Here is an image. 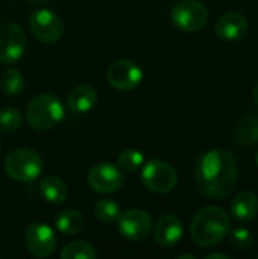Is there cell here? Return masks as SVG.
Listing matches in <instances>:
<instances>
[{
	"label": "cell",
	"mask_w": 258,
	"mask_h": 259,
	"mask_svg": "<svg viewBox=\"0 0 258 259\" xmlns=\"http://www.w3.org/2000/svg\"><path fill=\"white\" fill-rule=\"evenodd\" d=\"M30 30L35 38L41 42H55L62 36L64 23L62 20L49 9H38L29 20Z\"/></svg>",
	"instance_id": "ba28073f"
},
{
	"label": "cell",
	"mask_w": 258,
	"mask_h": 259,
	"mask_svg": "<svg viewBox=\"0 0 258 259\" xmlns=\"http://www.w3.org/2000/svg\"><path fill=\"white\" fill-rule=\"evenodd\" d=\"M0 88L6 96H18L24 88L23 74L15 68H9L0 77Z\"/></svg>",
	"instance_id": "ffe728a7"
},
{
	"label": "cell",
	"mask_w": 258,
	"mask_h": 259,
	"mask_svg": "<svg viewBox=\"0 0 258 259\" xmlns=\"http://www.w3.org/2000/svg\"><path fill=\"white\" fill-rule=\"evenodd\" d=\"M257 258H258V255H257Z\"/></svg>",
	"instance_id": "4dcf8cb0"
},
{
	"label": "cell",
	"mask_w": 258,
	"mask_h": 259,
	"mask_svg": "<svg viewBox=\"0 0 258 259\" xmlns=\"http://www.w3.org/2000/svg\"><path fill=\"white\" fill-rule=\"evenodd\" d=\"M231 214L240 223L254 220L258 214V197L252 191L239 193L231 202Z\"/></svg>",
	"instance_id": "9a60e30c"
},
{
	"label": "cell",
	"mask_w": 258,
	"mask_h": 259,
	"mask_svg": "<svg viewBox=\"0 0 258 259\" xmlns=\"http://www.w3.org/2000/svg\"><path fill=\"white\" fill-rule=\"evenodd\" d=\"M94 214L99 219V222H102L103 225H111L114 222L119 220L120 217V208L116 202L103 199L99 200L94 206Z\"/></svg>",
	"instance_id": "7402d4cb"
},
{
	"label": "cell",
	"mask_w": 258,
	"mask_h": 259,
	"mask_svg": "<svg viewBox=\"0 0 258 259\" xmlns=\"http://www.w3.org/2000/svg\"><path fill=\"white\" fill-rule=\"evenodd\" d=\"M26 49V35L20 26L6 23L0 27V62L12 64L18 61Z\"/></svg>",
	"instance_id": "30bf717a"
},
{
	"label": "cell",
	"mask_w": 258,
	"mask_h": 259,
	"mask_svg": "<svg viewBox=\"0 0 258 259\" xmlns=\"http://www.w3.org/2000/svg\"><path fill=\"white\" fill-rule=\"evenodd\" d=\"M117 162H119L120 170H123L126 173H134L143 165L144 156H143L141 152H138L135 149H128V150H125V152H122L119 155Z\"/></svg>",
	"instance_id": "603a6c76"
},
{
	"label": "cell",
	"mask_w": 258,
	"mask_h": 259,
	"mask_svg": "<svg viewBox=\"0 0 258 259\" xmlns=\"http://www.w3.org/2000/svg\"><path fill=\"white\" fill-rule=\"evenodd\" d=\"M214 32L224 41H239L248 33V20L243 14L227 12L217 20Z\"/></svg>",
	"instance_id": "4fadbf2b"
},
{
	"label": "cell",
	"mask_w": 258,
	"mask_h": 259,
	"mask_svg": "<svg viewBox=\"0 0 258 259\" xmlns=\"http://www.w3.org/2000/svg\"><path fill=\"white\" fill-rule=\"evenodd\" d=\"M5 170L18 182H32L41 175L43 161L32 149H15L6 156Z\"/></svg>",
	"instance_id": "277c9868"
},
{
	"label": "cell",
	"mask_w": 258,
	"mask_h": 259,
	"mask_svg": "<svg viewBox=\"0 0 258 259\" xmlns=\"http://www.w3.org/2000/svg\"><path fill=\"white\" fill-rule=\"evenodd\" d=\"M32 5H35V6H44V5H47L50 0H29Z\"/></svg>",
	"instance_id": "4316f807"
},
{
	"label": "cell",
	"mask_w": 258,
	"mask_h": 259,
	"mask_svg": "<svg viewBox=\"0 0 258 259\" xmlns=\"http://www.w3.org/2000/svg\"><path fill=\"white\" fill-rule=\"evenodd\" d=\"M141 181L148 190L158 194H166L175 188L178 182V175L169 162L161 159H152L144 165Z\"/></svg>",
	"instance_id": "5b68a950"
},
{
	"label": "cell",
	"mask_w": 258,
	"mask_h": 259,
	"mask_svg": "<svg viewBox=\"0 0 258 259\" xmlns=\"http://www.w3.org/2000/svg\"><path fill=\"white\" fill-rule=\"evenodd\" d=\"M208 9L205 5L196 0L179 2L172 9V21L176 29L182 32H198L208 21Z\"/></svg>",
	"instance_id": "8992f818"
},
{
	"label": "cell",
	"mask_w": 258,
	"mask_h": 259,
	"mask_svg": "<svg viewBox=\"0 0 258 259\" xmlns=\"http://www.w3.org/2000/svg\"><path fill=\"white\" fill-rule=\"evenodd\" d=\"M24 244L32 256L47 258L55 252L56 237L50 226L44 223H33L24 232Z\"/></svg>",
	"instance_id": "52a82bcc"
},
{
	"label": "cell",
	"mask_w": 258,
	"mask_h": 259,
	"mask_svg": "<svg viewBox=\"0 0 258 259\" xmlns=\"http://www.w3.org/2000/svg\"><path fill=\"white\" fill-rule=\"evenodd\" d=\"M231 222L228 214L219 206H207L196 212L192 220L190 234L193 241L201 247L219 244L230 232Z\"/></svg>",
	"instance_id": "7a4b0ae2"
},
{
	"label": "cell",
	"mask_w": 258,
	"mask_h": 259,
	"mask_svg": "<svg viewBox=\"0 0 258 259\" xmlns=\"http://www.w3.org/2000/svg\"><path fill=\"white\" fill-rule=\"evenodd\" d=\"M97 103V93L90 85H79L68 96V106L76 114L90 112Z\"/></svg>",
	"instance_id": "2e32d148"
},
{
	"label": "cell",
	"mask_w": 258,
	"mask_h": 259,
	"mask_svg": "<svg viewBox=\"0 0 258 259\" xmlns=\"http://www.w3.org/2000/svg\"><path fill=\"white\" fill-rule=\"evenodd\" d=\"M254 100H255V103H257L258 106V82L255 83V88H254Z\"/></svg>",
	"instance_id": "83f0119b"
},
{
	"label": "cell",
	"mask_w": 258,
	"mask_h": 259,
	"mask_svg": "<svg viewBox=\"0 0 258 259\" xmlns=\"http://www.w3.org/2000/svg\"><path fill=\"white\" fill-rule=\"evenodd\" d=\"M230 244L237 252H248L254 244V237L248 229H234L230 234Z\"/></svg>",
	"instance_id": "cb8c5ba5"
},
{
	"label": "cell",
	"mask_w": 258,
	"mask_h": 259,
	"mask_svg": "<svg viewBox=\"0 0 258 259\" xmlns=\"http://www.w3.org/2000/svg\"><path fill=\"white\" fill-rule=\"evenodd\" d=\"M108 82L120 91L135 90L143 79V71L137 62L129 59H120L109 65L106 71Z\"/></svg>",
	"instance_id": "9c48e42d"
},
{
	"label": "cell",
	"mask_w": 258,
	"mask_h": 259,
	"mask_svg": "<svg viewBox=\"0 0 258 259\" xmlns=\"http://www.w3.org/2000/svg\"><path fill=\"white\" fill-rule=\"evenodd\" d=\"M82 228H84V217L75 209H67L61 212L56 219V229L61 234L76 235L81 232Z\"/></svg>",
	"instance_id": "d6986e66"
},
{
	"label": "cell",
	"mask_w": 258,
	"mask_h": 259,
	"mask_svg": "<svg viewBox=\"0 0 258 259\" xmlns=\"http://www.w3.org/2000/svg\"><path fill=\"white\" fill-rule=\"evenodd\" d=\"M151 229V215L141 209H129L119 217V231L126 240L141 241L149 235Z\"/></svg>",
	"instance_id": "7c38bea8"
},
{
	"label": "cell",
	"mask_w": 258,
	"mask_h": 259,
	"mask_svg": "<svg viewBox=\"0 0 258 259\" xmlns=\"http://www.w3.org/2000/svg\"><path fill=\"white\" fill-rule=\"evenodd\" d=\"M236 143L240 146H254L258 143V114L251 112L240 118L236 127Z\"/></svg>",
	"instance_id": "ac0fdd59"
},
{
	"label": "cell",
	"mask_w": 258,
	"mask_h": 259,
	"mask_svg": "<svg viewBox=\"0 0 258 259\" xmlns=\"http://www.w3.org/2000/svg\"><path fill=\"white\" fill-rule=\"evenodd\" d=\"M62 259H94L96 258V250L91 244L85 241H75L67 244L62 252H61Z\"/></svg>",
	"instance_id": "44dd1931"
},
{
	"label": "cell",
	"mask_w": 258,
	"mask_h": 259,
	"mask_svg": "<svg viewBox=\"0 0 258 259\" xmlns=\"http://www.w3.org/2000/svg\"><path fill=\"white\" fill-rule=\"evenodd\" d=\"M38 191H40L41 197L46 202L53 203V205L65 202V199L68 196L67 184L62 179L56 178V176H46V178H43L40 181Z\"/></svg>",
	"instance_id": "e0dca14e"
},
{
	"label": "cell",
	"mask_w": 258,
	"mask_h": 259,
	"mask_svg": "<svg viewBox=\"0 0 258 259\" xmlns=\"http://www.w3.org/2000/svg\"><path fill=\"white\" fill-rule=\"evenodd\" d=\"M21 114L17 109L6 108L0 111V131L2 132H14L21 126Z\"/></svg>",
	"instance_id": "d4e9b609"
},
{
	"label": "cell",
	"mask_w": 258,
	"mask_h": 259,
	"mask_svg": "<svg viewBox=\"0 0 258 259\" xmlns=\"http://www.w3.org/2000/svg\"><path fill=\"white\" fill-rule=\"evenodd\" d=\"M64 105L53 94H41L26 106V120L32 129L47 131L55 127L64 118Z\"/></svg>",
	"instance_id": "3957f363"
},
{
	"label": "cell",
	"mask_w": 258,
	"mask_h": 259,
	"mask_svg": "<svg viewBox=\"0 0 258 259\" xmlns=\"http://www.w3.org/2000/svg\"><path fill=\"white\" fill-rule=\"evenodd\" d=\"M88 184L94 191L100 194H113L123 187L125 176L117 167L108 162H102L90 170Z\"/></svg>",
	"instance_id": "8fae6325"
},
{
	"label": "cell",
	"mask_w": 258,
	"mask_h": 259,
	"mask_svg": "<svg viewBox=\"0 0 258 259\" xmlns=\"http://www.w3.org/2000/svg\"><path fill=\"white\" fill-rule=\"evenodd\" d=\"M216 258L230 259V255H225V253H211V255H208V256H207V259H216Z\"/></svg>",
	"instance_id": "484cf974"
},
{
	"label": "cell",
	"mask_w": 258,
	"mask_h": 259,
	"mask_svg": "<svg viewBox=\"0 0 258 259\" xmlns=\"http://www.w3.org/2000/svg\"><path fill=\"white\" fill-rule=\"evenodd\" d=\"M154 237L161 247L169 249L175 246L182 237V222L173 214L160 217L154 229Z\"/></svg>",
	"instance_id": "5bb4252c"
},
{
	"label": "cell",
	"mask_w": 258,
	"mask_h": 259,
	"mask_svg": "<svg viewBox=\"0 0 258 259\" xmlns=\"http://www.w3.org/2000/svg\"><path fill=\"white\" fill-rule=\"evenodd\" d=\"M239 165L231 152L213 149L202 153L195 164V182L198 190L210 199L230 196L237 184Z\"/></svg>",
	"instance_id": "6da1fadb"
},
{
	"label": "cell",
	"mask_w": 258,
	"mask_h": 259,
	"mask_svg": "<svg viewBox=\"0 0 258 259\" xmlns=\"http://www.w3.org/2000/svg\"><path fill=\"white\" fill-rule=\"evenodd\" d=\"M257 164H258V155H257Z\"/></svg>",
	"instance_id": "f546056e"
},
{
	"label": "cell",
	"mask_w": 258,
	"mask_h": 259,
	"mask_svg": "<svg viewBox=\"0 0 258 259\" xmlns=\"http://www.w3.org/2000/svg\"><path fill=\"white\" fill-rule=\"evenodd\" d=\"M178 258H179V259H184V258L195 259V256H193V255H179V256H178Z\"/></svg>",
	"instance_id": "f1b7e54d"
}]
</instances>
